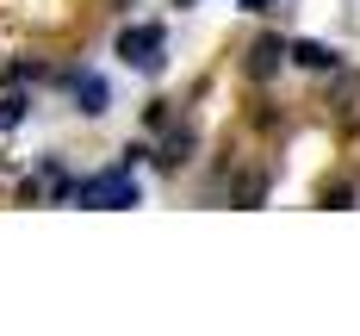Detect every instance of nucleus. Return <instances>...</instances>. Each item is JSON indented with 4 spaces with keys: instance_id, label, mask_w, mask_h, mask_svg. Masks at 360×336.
Masks as SVG:
<instances>
[{
    "instance_id": "f03ea898",
    "label": "nucleus",
    "mask_w": 360,
    "mask_h": 336,
    "mask_svg": "<svg viewBox=\"0 0 360 336\" xmlns=\"http://www.w3.org/2000/svg\"><path fill=\"white\" fill-rule=\"evenodd\" d=\"M81 206H137V181L131 175H94V181L75 187Z\"/></svg>"
},
{
    "instance_id": "f257e3e1",
    "label": "nucleus",
    "mask_w": 360,
    "mask_h": 336,
    "mask_svg": "<svg viewBox=\"0 0 360 336\" xmlns=\"http://www.w3.org/2000/svg\"><path fill=\"white\" fill-rule=\"evenodd\" d=\"M162 50H168V32L162 25H124L118 32V56L131 69H162Z\"/></svg>"
},
{
    "instance_id": "7ed1b4c3",
    "label": "nucleus",
    "mask_w": 360,
    "mask_h": 336,
    "mask_svg": "<svg viewBox=\"0 0 360 336\" xmlns=\"http://www.w3.org/2000/svg\"><path fill=\"white\" fill-rule=\"evenodd\" d=\"M280 63H286V44H280V37H255V50H249V75L255 81H267Z\"/></svg>"
},
{
    "instance_id": "20e7f679",
    "label": "nucleus",
    "mask_w": 360,
    "mask_h": 336,
    "mask_svg": "<svg viewBox=\"0 0 360 336\" xmlns=\"http://www.w3.org/2000/svg\"><path fill=\"white\" fill-rule=\"evenodd\" d=\"M286 56L292 63H304V69H335V50H329V44H317V37H304V44H286Z\"/></svg>"
},
{
    "instance_id": "39448f33",
    "label": "nucleus",
    "mask_w": 360,
    "mask_h": 336,
    "mask_svg": "<svg viewBox=\"0 0 360 336\" xmlns=\"http://www.w3.org/2000/svg\"><path fill=\"white\" fill-rule=\"evenodd\" d=\"M75 94H81V112H106V81L100 75H81Z\"/></svg>"
},
{
    "instance_id": "423d86ee",
    "label": "nucleus",
    "mask_w": 360,
    "mask_h": 336,
    "mask_svg": "<svg viewBox=\"0 0 360 336\" xmlns=\"http://www.w3.org/2000/svg\"><path fill=\"white\" fill-rule=\"evenodd\" d=\"M19 118H25V100H19V94H6V100H0V131H6V125H19Z\"/></svg>"
}]
</instances>
